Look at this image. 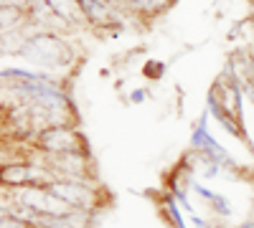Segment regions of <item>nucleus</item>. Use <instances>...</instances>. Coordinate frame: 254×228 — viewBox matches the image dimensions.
I'll use <instances>...</instances> for the list:
<instances>
[{
	"mask_svg": "<svg viewBox=\"0 0 254 228\" xmlns=\"http://www.w3.org/2000/svg\"><path fill=\"white\" fill-rule=\"evenodd\" d=\"M20 56H23L28 64H33L38 69H49V71H59L64 66H71V61H74L71 46L54 31L31 33V38L26 41Z\"/></svg>",
	"mask_w": 254,
	"mask_h": 228,
	"instance_id": "obj_1",
	"label": "nucleus"
},
{
	"mask_svg": "<svg viewBox=\"0 0 254 228\" xmlns=\"http://www.w3.org/2000/svg\"><path fill=\"white\" fill-rule=\"evenodd\" d=\"M46 188L51 195H56L61 203H66L71 211H81L94 216L107 200L97 182H84V180H49Z\"/></svg>",
	"mask_w": 254,
	"mask_h": 228,
	"instance_id": "obj_2",
	"label": "nucleus"
},
{
	"mask_svg": "<svg viewBox=\"0 0 254 228\" xmlns=\"http://www.w3.org/2000/svg\"><path fill=\"white\" fill-rule=\"evenodd\" d=\"M31 147L38 150V152H44V155H64V152L92 155L89 142L79 132L76 124H54V127L41 130Z\"/></svg>",
	"mask_w": 254,
	"mask_h": 228,
	"instance_id": "obj_3",
	"label": "nucleus"
},
{
	"mask_svg": "<svg viewBox=\"0 0 254 228\" xmlns=\"http://www.w3.org/2000/svg\"><path fill=\"white\" fill-rule=\"evenodd\" d=\"M173 5V0H120V8L125 13H135V15H160Z\"/></svg>",
	"mask_w": 254,
	"mask_h": 228,
	"instance_id": "obj_4",
	"label": "nucleus"
},
{
	"mask_svg": "<svg viewBox=\"0 0 254 228\" xmlns=\"http://www.w3.org/2000/svg\"><path fill=\"white\" fill-rule=\"evenodd\" d=\"M193 193H198V198L208 205L214 216H219V218H229V216H231V203H229L221 193H214V190L203 188V185L196 182V180H193Z\"/></svg>",
	"mask_w": 254,
	"mask_h": 228,
	"instance_id": "obj_5",
	"label": "nucleus"
},
{
	"mask_svg": "<svg viewBox=\"0 0 254 228\" xmlns=\"http://www.w3.org/2000/svg\"><path fill=\"white\" fill-rule=\"evenodd\" d=\"M0 228H38V226L31 223V221H23V218H18V216L3 211V216H0Z\"/></svg>",
	"mask_w": 254,
	"mask_h": 228,
	"instance_id": "obj_6",
	"label": "nucleus"
},
{
	"mask_svg": "<svg viewBox=\"0 0 254 228\" xmlns=\"http://www.w3.org/2000/svg\"><path fill=\"white\" fill-rule=\"evenodd\" d=\"M163 71H165V64H163V61H147L145 69H142V74H145L147 79H160Z\"/></svg>",
	"mask_w": 254,
	"mask_h": 228,
	"instance_id": "obj_7",
	"label": "nucleus"
},
{
	"mask_svg": "<svg viewBox=\"0 0 254 228\" xmlns=\"http://www.w3.org/2000/svg\"><path fill=\"white\" fill-rule=\"evenodd\" d=\"M142 99H145V91H142V89H137V91H135V96H132V101H135V104H140Z\"/></svg>",
	"mask_w": 254,
	"mask_h": 228,
	"instance_id": "obj_8",
	"label": "nucleus"
},
{
	"mask_svg": "<svg viewBox=\"0 0 254 228\" xmlns=\"http://www.w3.org/2000/svg\"><path fill=\"white\" fill-rule=\"evenodd\" d=\"M252 23H254V0H252Z\"/></svg>",
	"mask_w": 254,
	"mask_h": 228,
	"instance_id": "obj_9",
	"label": "nucleus"
}]
</instances>
